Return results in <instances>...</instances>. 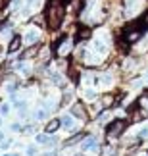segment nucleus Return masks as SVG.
Instances as JSON below:
<instances>
[{"mask_svg": "<svg viewBox=\"0 0 148 156\" xmlns=\"http://www.w3.org/2000/svg\"><path fill=\"white\" fill-rule=\"evenodd\" d=\"M44 16H46V27L50 31H58L64 21H66V16H67V4L66 0H50L48 6L44 10Z\"/></svg>", "mask_w": 148, "mask_h": 156, "instance_id": "obj_1", "label": "nucleus"}, {"mask_svg": "<svg viewBox=\"0 0 148 156\" xmlns=\"http://www.w3.org/2000/svg\"><path fill=\"white\" fill-rule=\"evenodd\" d=\"M129 125V119H123V118H117V119H110L106 123V129H104V137H106V143H112V141H119V137L125 133Z\"/></svg>", "mask_w": 148, "mask_h": 156, "instance_id": "obj_2", "label": "nucleus"}, {"mask_svg": "<svg viewBox=\"0 0 148 156\" xmlns=\"http://www.w3.org/2000/svg\"><path fill=\"white\" fill-rule=\"evenodd\" d=\"M75 46H77V41H75L73 35L71 33H69V35H64V37L56 43V46H54V54H56L58 58H69L73 54Z\"/></svg>", "mask_w": 148, "mask_h": 156, "instance_id": "obj_3", "label": "nucleus"}, {"mask_svg": "<svg viewBox=\"0 0 148 156\" xmlns=\"http://www.w3.org/2000/svg\"><path fill=\"white\" fill-rule=\"evenodd\" d=\"M69 112L77 118V122H83V123H88L91 118H92L91 112H88V108L85 106V102H81V100H75L71 104V108H69Z\"/></svg>", "mask_w": 148, "mask_h": 156, "instance_id": "obj_4", "label": "nucleus"}, {"mask_svg": "<svg viewBox=\"0 0 148 156\" xmlns=\"http://www.w3.org/2000/svg\"><path fill=\"white\" fill-rule=\"evenodd\" d=\"M40 39H43V27H29L25 35H23V43H25L27 46L31 44H40Z\"/></svg>", "mask_w": 148, "mask_h": 156, "instance_id": "obj_5", "label": "nucleus"}, {"mask_svg": "<svg viewBox=\"0 0 148 156\" xmlns=\"http://www.w3.org/2000/svg\"><path fill=\"white\" fill-rule=\"evenodd\" d=\"M79 147H81V152H88V151L100 152V148H102V147L98 145V141H96V135H92V133H88L85 139L79 143Z\"/></svg>", "mask_w": 148, "mask_h": 156, "instance_id": "obj_6", "label": "nucleus"}, {"mask_svg": "<svg viewBox=\"0 0 148 156\" xmlns=\"http://www.w3.org/2000/svg\"><path fill=\"white\" fill-rule=\"evenodd\" d=\"M92 35H94L92 29H91V25H87V23H85V25H79L73 31V37H75L77 43H87V41L92 39Z\"/></svg>", "mask_w": 148, "mask_h": 156, "instance_id": "obj_7", "label": "nucleus"}, {"mask_svg": "<svg viewBox=\"0 0 148 156\" xmlns=\"http://www.w3.org/2000/svg\"><path fill=\"white\" fill-rule=\"evenodd\" d=\"M87 135H88V131H81V129H79L77 133H71V135H69L66 141H62V147H64V148H69V147L79 145V143H81L83 139H85Z\"/></svg>", "mask_w": 148, "mask_h": 156, "instance_id": "obj_8", "label": "nucleus"}, {"mask_svg": "<svg viewBox=\"0 0 148 156\" xmlns=\"http://www.w3.org/2000/svg\"><path fill=\"white\" fill-rule=\"evenodd\" d=\"M140 10V0H123V16L133 17Z\"/></svg>", "mask_w": 148, "mask_h": 156, "instance_id": "obj_9", "label": "nucleus"}, {"mask_svg": "<svg viewBox=\"0 0 148 156\" xmlns=\"http://www.w3.org/2000/svg\"><path fill=\"white\" fill-rule=\"evenodd\" d=\"M23 48V35H14V37L10 39V43H8V52L10 54H14V52H19Z\"/></svg>", "mask_w": 148, "mask_h": 156, "instance_id": "obj_10", "label": "nucleus"}, {"mask_svg": "<svg viewBox=\"0 0 148 156\" xmlns=\"http://www.w3.org/2000/svg\"><path fill=\"white\" fill-rule=\"evenodd\" d=\"M60 129H62V119H60V118H50V119H46V123H44V131H46V133L54 135L56 131H60Z\"/></svg>", "mask_w": 148, "mask_h": 156, "instance_id": "obj_11", "label": "nucleus"}, {"mask_svg": "<svg viewBox=\"0 0 148 156\" xmlns=\"http://www.w3.org/2000/svg\"><path fill=\"white\" fill-rule=\"evenodd\" d=\"M83 98L88 100V102H94V100H100V94H98V91H94V89H85V91H83Z\"/></svg>", "mask_w": 148, "mask_h": 156, "instance_id": "obj_12", "label": "nucleus"}, {"mask_svg": "<svg viewBox=\"0 0 148 156\" xmlns=\"http://www.w3.org/2000/svg\"><path fill=\"white\" fill-rule=\"evenodd\" d=\"M31 118L35 119V122H40V119H46V118H48V110H46V108H43V106H40L39 110H35V112L31 114Z\"/></svg>", "mask_w": 148, "mask_h": 156, "instance_id": "obj_13", "label": "nucleus"}, {"mask_svg": "<svg viewBox=\"0 0 148 156\" xmlns=\"http://www.w3.org/2000/svg\"><path fill=\"white\" fill-rule=\"evenodd\" d=\"M50 139H52V135L50 133H37L35 135V143H37V145H48L50 143Z\"/></svg>", "mask_w": 148, "mask_h": 156, "instance_id": "obj_14", "label": "nucleus"}, {"mask_svg": "<svg viewBox=\"0 0 148 156\" xmlns=\"http://www.w3.org/2000/svg\"><path fill=\"white\" fill-rule=\"evenodd\" d=\"M137 137L140 141H146L148 139V125H144V127H140L139 131H137Z\"/></svg>", "mask_w": 148, "mask_h": 156, "instance_id": "obj_15", "label": "nucleus"}, {"mask_svg": "<svg viewBox=\"0 0 148 156\" xmlns=\"http://www.w3.org/2000/svg\"><path fill=\"white\" fill-rule=\"evenodd\" d=\"M139 23H140V25H143L144 29H148V10L143 12V16L139 17Z\"/></svg>", "mask_w": 148, "mask_h": 156, "instance_id": "obj_16", "label": "nucleus"}, {"mask_svg": "<svg viewBox=\"0 0 148 156\" xmlns=\"http://www.w3.org/2000/svg\"><path fill=\"white\" fill-rule=\"evenodd\" d=\"M23 127H25L23 123H12L10 125V129L14 131V133H23Z\"/></svg>", "mask_w": 148, "mask_h": 156, "instance_id": "obj_17", "label": "nucleus"}, {"mask_svg": "<svg viewBox=\"0 0 148 156\" xmlns=\"http://www.w3.org/2000/svg\"><path fill=\"white\" fill-rule=\"evenodd\" d=\"M8 114H10V104L2 102V104H0V116H8Z\"/></svg>", "mask_w": 148, "mask_h": 156, "instance_id": "obj_18", "label": "nucleus"}, {"mask_svg": "<svg viewBox=\"0 0 148 156\" xmlns=\"http://www.w3.org/2000/svg\"><path fill=\"white\" fill-rule=\"evenodd\" d=\"M25 154H27V156H37V154H39V151H37V147L29 145V147L25 148Z\"/></svg>", "mask_w": 148, "mask_h": 156, "instance_id": "obj_19", "label": "nucleus"}, {"mask_svg": "<svg viewBox=\"0 0 148 156\" xmlns=\"http://www.w3.org/2000/svg\"><path fill=\"white\" fill-rule=\"evenodd\" d=\"M12 143H14L12 139H8V141H0V148H2V151H8V148L12 147Z\"/></svg>", "mask_w": 148, "mask_h": 156, "instance_id": "obj_20", "label": "nucleus"}, {"mask_svg": "<svg viewBox=\"0 0 148 156\" xmlns=\"http://www.w3.org/2000/svg\"><path fill=\"white\" fill-rule=\"evenodd\" d=\"M43 156H58V151H56V148H52V151H48V152H44Z\"/></svg>", "mask_w": 148, "mask_h": 156, "instance_id": "obj_21", "label": "nucleus"}, {"mask_svg": "<svg viewBox=\"0 0 148 156\" xmlns=\"http://www.w3.org/2000/svg\"><path fill=\"white\" fill-rule=\"evenodd\" d=\"M2 156H21L19 152H6V154H2Z\"/></svg>", "mask_w": 148, "mask_h": 156, "instance_id": "obj_22", "label": "nucleus"}, {"mask_svg": "<svg viewBox=\"0 0 148 156\" xmlns=\"http://www.w3.org/2000/svg\"><path fill=\"white\" fill-rule=\"evenodd\" d=\"M6 137H4V131H0V141H4Z\"/></svg>", "mask_w": 148, "mask_h": 156, "instance_id": "obj_23", "label": "nucleus"}, {"mask_svg": "<svg viewBox=\"0 0 148 156\" xmlns=\"http://www.w3.org/2000/svg\"><path fill=\"white\" fill-rule=\"evenodd\" d=\"M4 123V119H2V116H0V125H2Z\"/></svg>", "mask_w": 148, "mask_h": 156, "instance_id": "obj_24", "label": "nucleus"}, {"mask_svg": "<svg viewBox=\"0 0 148 156\" xmlns=\"http://www.w3.org/2000/svg\"><path fill=\"white\" fill-rule=\"evenodd\" d=\"M75 156H85V152H81V154H75Z\"/></svg>", "mask_w": 148, "mask_h": 156, "instance_id": "obj_25", "label": "nucleus"}, {"mask_svg": "<svg viewBox=\"0 0 148 156\" xmlns=\"http://www.w3.org/2000/svg\"><path fill=\"white\" fill-rule=\"evenodd\" d=\"M146 79H148V71H146Z\"/></svg>", "mask_w": 148, "mask_h": 156, "instance_id": "obj_26", "label": "nucleus"}, {"mask_svg": "<svg viewBox=\"0 0 148 156\" xmlns=\"http://www.w3.org/2000/svg\"><path fill=\"white\" fill-rule=\"evenodd\" d=\"M146 154H148V151H146Z\"/></svg>", "mask_w": 148, "mask_h": 156, "instance_id": "obj_27", "label": "nucleus"}, {"mask_svg": "<svg viewBox=\"0 0 148 156\" xmlns=\"http://www.w3.org/2000/svg\"><path fill=\"white\" fill-rule=\"evenodd\" d=\"M146 156H148V154H146Z\"/></svg>", "mask_w": 148, "mask_h": 156, "instance_id": "obj_28", "label": "nucleus"}]
</instances>
